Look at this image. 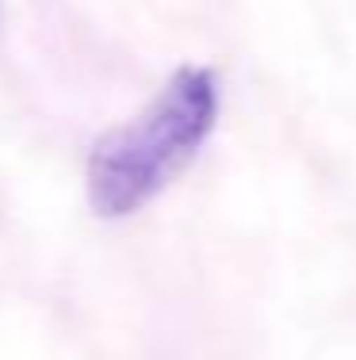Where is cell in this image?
<instances>
[{
	"instance_id": "6da1fadb",
	"label": "cell",
	"mask_w": 356,
	"mask_h": 360,
	"mask_svg": "<svg viewBox=\"0 0 356 360\" xmlns=\"http://www.w3.org/2000/svg\"><path fill=\"white\" fill-rule=\"evenodd\" d=\"M218 111V73L211 65H180L131 123L107 131L92 146L84 165L88 207L100 219L142 211L215 134Z\"/></svg>"
}]
</instances>
